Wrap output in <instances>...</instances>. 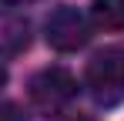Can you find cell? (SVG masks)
<instances>
[{
	"label": "cell",
	"mask_w": 124,
	"mask_h": 121,
	"mask_svg": "<svg viewBox=\"0 0 124 121\" xmlns=\"http://www.w3.org/2000/svg\"><path fill=\"white\" fill-rule=\"evenodd\" d=\"M84 84L91 91V98L111 108L124 101V51L121 47H104L84 67Z\"/></svg>",
	"instance_id": "1"
},
{
	"label": "cell",
	"mask_w": 124,
	"mask_h": 121,
	"mask_svg": "<svg viewBox=\"0 0 124 121\" xmlns=\"http://www.w3.org/2000/svg\"><path fill=\"white\" fill-rule=\"evenodd\" d=\"M30 101L40 111H61L77 98V78L67 67H44L30 78Z\"/></svg>",
	"instance_id": "2"
},
{
	"label": "cell",
	"mask_w": 124,
	"mask_h": 121,
	"mask_svg": "<svg viewBox=\"0 0 124 121\" xmlns=\"http://www.w3.org/2000/svg\"><path fill=\"white\" fill-rule=\"evenodd\" d=\"M44 34H47V44H50L54 51H77V47H84V44L91 40V20H87V14H81L77 7L61 3V7L47 17Z\"/></svg>",
	"instance_id": "3"
},
{
	"label": "cell",
	"mask_w": 124,
	"mask_h": 121,
	"mask_svg": "<svg viewBox=\"0 0 124 121\" xmlns=\"http://www.w3.org/2000/svg\"><path fill=\"white\" fill-rule=\"evenodd\" d=\"M30 47V20L14 10H0V57H17Z\"/></svg>",
	"instance_id": "4"
},
{
	"label": "cell",
	"mask_w": 124,
	"mask_h": 121,
	"mask_svg": "<svg viewBox=\"0 0 124 121\" xmlns=\"http://www.w3.org/2000/svg\"><path fill=\"white\" fill-rule=\"evenodd\" d=\"M91 20L104 30H121L124 27V0H94Z\"/></svg>",
	"instance_id": "5"
},
{
	"label": "cell",
	"mask_w": 124,
	"mask_h": 121,
	"mask_svg": "<svg viewBox=\"0 0 124 121\" xmlns=\"http://www.w3.org/2000/svg\"><path fill=\"white\" fill-rule=\"evenodd\" d=\"M0 121H27V114H23V108L3 101V104H0Z\"/></svg>",
	"instance_id": "6"
},
{
	"label": "cell",
	"mask_w": 124,
	"mask_h": 121,
	"mask_svg": "<svg viewBox=\"0 0 124 121\" xmlns=\"http://www.w3.org/2000/svg\"><path fill=\"white\" fill-rule=\"evenodd\" d=\"M3 84H7V71L0 67V87H3Z\"/></svg>",
	"instance_id": "7"
},
{
	"label": "cell",
	"mask_w": 124,
	"mask_h": 121,
	"mask_svg": "<svg viewBox=\"0 0 124 121\" xmlns=\"http://www.w3.org/2000/svg\"><path fill=\"white\" fill-rule=\"evenodd\" d=\"M3 3H30V0H3Z\"/></svg>",
	"instance_id": "8"
},
{
	"label": "cell",
	"mask_w": 124,
	"mask_h": 121,
	"mask_svg": "<svg viewBox=\"0 0 124 121\" xmlns=\"http://www.w3.org/2000/svg\"><path fill=\"white\" fill-rule=\"evenodd\" d=\"M70 121H91V118H70Z\"/></svg>",
	"instance_id": "9"
}]
</instances>
